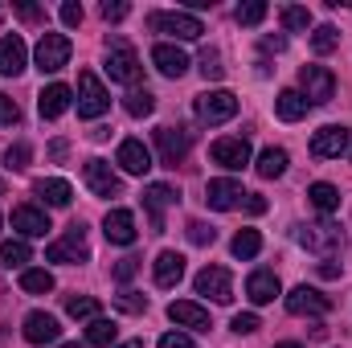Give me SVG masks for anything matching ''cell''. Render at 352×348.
I'll list each match as a JSON object with an SVG mask.
<instances>
[{"instance_id": "cell-57", "label": "cell", "mask_w": 352, "mask_h": 348, "mask_svg": "<svg viewBox=\"0 0 352 348\" xmlns=\"http://www.w3.org/2000/svg\"><path fill=\"white\" fill-rule=\"evenodd\" d=\"M58 348H87V345H58Z\"/></svg>"}, {"instance_id": "cell-2", "label": "cell", "mask_w": 352, "mask_h": 348, "mask_svg": "<svg viewBox=\"0 0 352 348\" xmlns=\"http://www.w3.org/2000/svg\"><path fill=\"white\" fill-rule=\"evenodd\" d=\"M74 94H78V98H74L78 119H98V115H107V107H111L107 87H102V83H98V74H90V70L78 74V90H74Z\"/></svg>"}, {"instance_id": "cell-40", "label": "cell", "mask_w": 352, "mask_h": 348, "mask_svg": "<svg viewBox=\"0 0 352 348\" xmlns=\"http://www.w3.org/2000/svg\"><path fill=\"white\" fill-rule=\"evenodd\" d=\"M115 307L127 312V316H140V312H148V295H140V291H119V295H115Z\"/></svg>"}, {"instance_id": "cell-48", "label": "cell", "mask_w": 352, "mask_h": 348, "mask_svg": "<svg viewBox=\"0 0 352 348\" xmlns=\"http://www.w3.org/2000/svg\"><path fill=\"white\" fill-rule=\"evenodd\" d=\"M82 17H87V12H82V4H78V0H66V4H62V21H66L70 29H74V25H82Z\"/></svg>"}, {"instance_id": "cell-18", "label": "cell", "mask_w": 352, "mask_h": 348, "mask_svg": "<svg viewBox=\"0 0 352 348\" xmlns=\"http://www.w3.org/2000/svg\"><path fill=\"white\" fill-rule=\"evenodd\" d=\"M21 332H25V340L29 345H54L58 336H62V328H58V320L50 316V312H29L25 316V324H21Z\"/></svg>"}, {"instance_id": "cell-12", "label": "cell", "mask_w": 352, "mask_h": 348, "mask_svg": "<svg viewBox=\"0 0 352 348\" xmlns=\"http://www.w3.org/2000/svg\"><path fill=\"white\" fill-rule=\"evenodd\" d=\"M287 312L291 316H328L332 312V299L324 295V291H316V287H295L291 295H287Z\"/></svg>"}, {"instance_id": "cell-54", "label": "cell", "mask_w": 352, "mask_h": 348, "mask_svg": "<svg viewBox=\"0 0 352 348\" xmlns=\"http://www.w3.org/2000/svg\"><path fill=\"white\" fill-rule=\"evenodd\" d=\"M50 156H54V160H62V156H66V140H58V144L50 148Z\"/></svg>"}, {"instance_id": "cell-34", "label": "cell", "mask_w": 352, "mask_h": 348, "mask_svg": "<svg viewBox=\"0 0 352 348\" xmlns=\"http://www.w3.org/2000/svg\"><path fill=\"white\" fill-rule=\"evenodd\" d=\"M29 259H33V250H29L25 238H8V242H0V262H4V266H25Z\"/></svg>"}, {"instance_id": "cell-10", "label": "cell", "mask_w": 352, "mask_h": 348, "mask_svg": "<svg viewBox=\"0 0 352 348\" xmlns=\"http://www.w3.org/2000/svg\"><path fill=\"white\" fill-rule=\"evenodd\" d=\"M192 287H197V295H209L213 303H230L234 299V279H230L226 266H205L192 279Z\"/></svg>"}, {"instance_id": "cell-43", "label": "cell", "mask_w": 352, "mask_h": 348, "mask_svg": "<svg viewBox=\"0 0 352 348\" xmlns=\"http://www.w3.org/2000/svg\"><path fill=\"white\" fill-rule=\"evenodd\" d=\"M184 234H188V242H192V246H213V242H217V230H213V226H205V221H188V230H184Z\"/></svg>"}, {"instance_id": "cell-27", "label": "cell", "mask_w": 352, "mask_h": 348, "mask_svg": "<svg viewBox=\"0 0 352 348\" xmlns=\"http://www.w3.org/2000/svg\"><path fill=\"white\" fill-rule=\"evenodd\" d=\"M33 193H37V197H41L45 205H54V209L70 205V197H74L70 180H62V176H45V180H37V184H33Z\"/></svg>"}, {"instance_id": "cell-19", "label": "cell", "mask_w": 352, "mask_h": 348, "mask_svg": "<svg viewBox=\"0 0 352 348\" xmlns=\"http://www.w3.org/2000/svg\"><path fill=\"white\" fill-rule=\"evenodd\" d=\"M115 164H119L127 176H144L148 168H152V152L144 148V140H123L119 152H115Z\"/></svg>"}, {"instance_id": "cell-22", "label": "cell", "mask_w": 352, "mask_h": 348, "mask_svg": "<svg viewBox=\"0 0 352 348\" xmlns=\"http://www.w3.org/2000/svg\"><path fill=\"white\" fill-rule=\"evenodd\" d=\"M74 107V90L66 87V83H50V87L37 94V111H41V119H58V115H66Z\"/></svg>"}, {"instance_id": "cell-25", "label": "cell", "mask_w": 352, "mask_h": 348, "mask_svg": "<svg viewBox=\"0 0 352 348\" xmlns=\"http://www.w3.org/2000/svg\"><path fill=\"white\" fill-rule=\"evenodd\" d=\"M283 287H278V274L274 270H254L250 279H246V299L254 303V307H263V303H274V295H278Z\"/></svg>"}, {"instance_id": "cell-4", "label": "cell", "mask_w": 352, "mask_h": 348, "mask_svg": "<svg viewBox=\"0 0 352 348\" xmlns=\"http://www.w3.org/2000/svg\"><path fill=\"white\" fill-rule=\"evenodd\" d=\"M148 25H152V33H168L176 41H197L205 33V25L192 12H152Z\"/></svg>"}, {"instance_id": "cell-38", "label": "cell", "mask_w": 352, "mask_h": 348, "mask_svg": "<svg viewBox=\"0 0 352 348\" xmlns=\"http://www.w3.org/2000/svg\"><path fill=\"white\" fill-rule=\"evenodd\" d=\"M336 45H340V29H336V25H320V29L311 33V50H316V54H332Z\"/></svg>"}, {"instance_id": "cell-14", "label": "cell", "mask_w": 352, "mask_h": 348, "mask_svg": "<svg viewBox=\"0 0 352 348\" xmlns=\"http://www.w3.org/2000/svg\"><path fill=\"white\" fill-rule=\"evenodd\" d=\"M82 176H87V188L94 197H119V188H123L115 168L107 160H98V156H90L87 164H82Z\"/></svg>"}, {"instance_id": "cell-26", "label": "cell", "mask_w": 352, "mask_h": 348, "mask_svg": "<svg viewBox=\"0 0 352 348\" xmlns=\"http://www.w3.org/2000/svg\"><path fill=\"white\" fill-rule=\"evenodd\" d=\"M152 279H156V287H176V283L184 279V254L160 250L156 262H152Z\"/></svg>"}, {"instance_id": "cell-42", "label": "cell", "mask_w": 352, "mask_h": 348, "mask_svg": "<svg viewBox=\"0 0 352 348\" xmlns=\"http://www.w3.org/2000/svg\"><path fill=\"white\" fill-rule=\"evenodd\" d=\"M201 74H205L209 83L226 78V66H221V54H217V50H205V54H201Z\"/></svg>"}, {"instance_id": "cell-7", "label": "cell", "mask_w": 352, "mask_h": 348, "mask_svg": "<svg viewBox=\"0 0 352 348\" xmlns=\"http://www.w3.org/2000/svg\"><path fill=\"white\" fill-rule=\"evenodd\" d=\"M45 259H50V262H66V266H74V262H87V259H90L87 226H82V221H74V226L66 230V238H58V242L45 250Z\"/></svg>"}, {"instance_id": "cell-41", "label": "cell", "mask_w": 352, "mask_h": 348, "mask_svg": "<svg viewBox=\"0 0 352 348\" xmlns=\"http://www.w3.org/2000/svg\"><path fill=\"white\" fill-rule=\"evenodd\" d=\"M263 17H266V4H263V0H246V4H238V25L254 29V25H263Z\"/></svg>"}, {"instance_id": "cell-9", "label": "cell", "mask_w": 352, "mask_h": 348, "mask_svg": "<svg viewBox=\"0 0 352 348\" xmlns=\"http://www.w3.org/2000/svg\"><path fill=\"white\" fill-rule=\"evenodd\" d=\"M299 94L307 98V107H320V102H328L332 94H336V78H332V70H324V66H303L299 70Z\"/></svg>"}, {"instance_id": "cell-53", "label": "cell", "mask_w": 352, "mask_h": 348, "mask_svg": "<svg viewBox=\"0 0 352 348\" xmlns=\"http://www.w3.org/2000/svg\"><path fill=\"white\" fill-rule=\"evenodd\" d=\"M320 274H324V279H336V274H340V266H336L332 259H324V266H320Z\"/></svg>"}, {"instance_id": "cell-56", "label": "cell", "mask_w": 352, "mask_h": 348, "mask_svg": "<svg viewBox=\"0 0 352 348\" xmlns=\"http://www.w3.org/2000/svg\"><path fill=\"white\" fill-rule=\"evenodd\" d=\"M274 348H303V345H295V340H283V345H274Z\"/></svg>"}, {"instance_id": "cell-30", "label": "cell", "mask_w": 352, "mask_h": 348, "mask_svg": "<svg viewBox=\"0 0 352 348\" xmlns=\"http://www.w3.org/2000/svg\"><path fill=\"white\" fill-rule=\"evenodd\" d=\"M287 164H291V156L283 148H266L263 156H258V164H254V173L263 176V180H274V176L287 173Z\"/></svg>"}, {"instance_id": "cell-20", "label": "cell", "mask_w": 352, "mask_h": 348, "mask_svg": "<svg viewBox=\"0 0 352 348\" xmlns=\"http://www.w3.org/2000/svg\"><path fill=\"white\" fill-rule=\"evenodd\" d=\"M12 230L25 234V238H45L54 226H50L45 209H37V205H16V209H12Z\"/></svg>"}, {"instance_id": "cell-15", "label": "cell", "mask_w": 352, "mask_h": 348, "mask_svg": "<svg viewBox=\"0 0 352 348\" xmlns=\"http://www.w3.org/2000/svg\"><path fill=\"white\" fill-rule=\"evenodd\" d=\"M176 193L173 184H148L144 188V209H148V221H152V234H164V209L176 205Z\"/></svg>"}, {"instance_id": "cell-45", "label": "cell", "mask_w": 352, "mask_h": 348, "mask_svg": "<svg viewBox=\"0 0 352 348\" xmlns=\"http://www.w3.org/2000/svg\"><path fill=\"white\" fill-rule=\"evenodd\" d=\"M98 12H102V21H123V17L131 12V4H127V0H102Z\"/></svg>"}, {"instance_id": "cell-1", "label": "cell", "mask_w": 352, "mask_h": 348, "mask_svg": "<svg viewBox=\"0 0 352 348\" xmlns=\"http://www.w3.org/2000/svg\"><path fill=\"white\" fill-rule=\"evenodd\" d=\"M295 242L307 250V254H320V259H332L344 250V230L336 221H311V226H295Z\"/></svg>"}, {"instance_id": "cell-16", "label": "cell", "mask_w": 352, "mask_h": 348, "mask_svg": "<svg viewBox=\"0 0 352 348\" xmlns=\"http://www.w3.org/2000/svg\"><path fill=\"white\" fill-rule=\"evenodd\" d=\"M168 320H173L176 328H192V332H209V328H213L209 312H205L201 303H192V299H176V303H168Z\"/></svg>"}, {"instance_id": "cell-39", "label": "cell", "mask_w": 352, "mask_h": 348, "mask_svg": "<svg viewBox=\"0 0 352 348\" xmlns=\"http://www.w3.org/2000/svg\"><path fill=\"white\" fill-rule=\"evenodd\" d=\"M29 160H33V148H29V144H12V148L4 152V168H8V173L29 168Z\"/></svg>"}, {"instance_id": "cell-21", "label": "cell", "mask_w": 352, "mask_h": 348, "mask_svg": "<svg viewBox=\"0 0 352 348\" xmlns=\"http://www.w3.org/2000/svg\"><path fill=\"white\" fill-rule=\"evenodd\" d=\"M102 234H107V242H115V246H131L135 234H140L131 209H111V213L102 217Z\"/></svg>"}, {"instance_id": "cell-47", "label": "cell", "mask_w": 352, "mask_h": 348, "mask_svg": "<svg viewBox=\"0 0 352 348\" xmlns=\"http://www.w3.org/2000/svg\"><path fill=\"white\" fill-rule=\"evenodd\" d=\"M16 119H21V107H16L8 94H0V127H12Z\"/></svg>"}, {"instance_id": "cell-51", "label": "cell", "mask_w": 352, "mask_h": 348, "mask_svg": "<svg viewBox=\"0 0 352 348\" xmlns=\"http://www.w3.org/2000/svg\"><path fill=\"white\" fill-rule=\"evenodd\" d=\"M16 17H21V21H41L45 12H41L37 4H16Z\"/></svg>"}, {"instance_id": "cell-58", "label": "cell", "mask_w": 352, "mask_h": 348, "mask_svg": "<svg viewBox=\"0 0 352 348\" xmlns=\"http://www.w3.org/2000/svg\"><path fill=\"white\" fill-rule=\"evenodd\" d=\"M0 193H4V180H0Z\"/></svg>"}, {"instance_id": "cell-36", "label": "cell", "mask_w": 352, "mask_h": 348, "mask_svg": "<svg viewBox=\"0 0 352 348\" xmlns=\"http://www.w3.org/2000/svg\"><path fill=\"white\" fill-rule=\"evenodd\" d=\"M21 291H29V295H50V291H54V274H50V270H21Z\"/></svg>"}, {"instance_id": "cell-5", "label": "cell", "mask_w": 352, "mask_h": 348, "mask_svg": "<svg viewBox=\"0 0 352 348\" xmlns=\"http://www.w3.org/2000/svg\"><path fill=\"white\" fill-rule=\"evenodd\" d=\"M70 54H74V45H70L66 33H41V41H37V70L41 74H58L70 62Z\"/></svg>"}, {"instance_id": "cell-55", "label": "cell", "mask_w": 352, "mask_h": 348, "mask_svg": "<svg viewBox=\"0 0 352 348\" xmlns=\"http://www.w3.org/2000/svg\"><path fill=\"white\" fill-rule=\"evenodd\" d=\"M119 348H144V340H127V345H119Z\"/></svg>"}, {"instance_id": "cell-17", "label": "cell", "mask_w": 352, "mask_h": 348, "mask_svg": "<svg viewBox=\"0 0 352 348\" xmlns=\"http://www.w3.org/2000/svg\"><path fill=\"white\" fill-rule=\"evenodd\" d=\"M209 156H213V164H221V168H246V164H250V144H246L242 135H230V140H217V144L209 148Z\"/></svg>"}, {"instance_id": "cell-3", "label": "cell", "mask_w": 352, "mask_h": 348, "mask_svg": "<svg viewBox=\"0 0 352 348\" xmlns=\"http://www.w3.org/2000/svg\"><path fill=\"white\" fill-rule=\"evenodd\" d=\"M107 74H111V83H123V87L135 90V83L144 78V66H140V58H135L131 45L111 41V50H107Z\"/></svg>"}, {"instance_id": "cell-11", "label": "cell", "mask_w": 352, "mask_h": 348, "mask_svg": "<svg viewBox=\"0 0 352 348\" xmlns=\"http://www.w3.org/2000/svg\"><path fill=\"white\" fill-rule=\"evenodd\" d=\"M242 197H246V188H242L238 180H230V176H217V180H209V184H205V205H209V209H217V213L238 209V205H242Z\"/></svg>"}, {"instance_id": "cell-13", "label": "cell", "mask_w": 352, "mask_h": 348, "mask_svg": "<svg viewBox=\"0 0 352 348\" xmlns=\"http://www.w3.org/2000/svg\"><path fill=\"white\" fill-rule=\"evenodd\" d=\"M352 131L344 123H328V127H320L316 135H311V156H320V160H332V156H340L344 148H349Z\"/></svg>"}, {"instance_id": "cell-28", "label": "cell", "mask_w": 352, "mask_h": 348, "mask_svg": "<svg viewBox=\"0 0 352 348\" xmlns=\"http://www.w3.org/2000/svg\"><path fill=\"white\" fill-rule=\"evenodd\" d=\"M274 111H278V119L295 123V119H303V115H307V98H303L299 90H278V98H274Z\"/></svg>"}, {"instance_id": "cell-23", "label": "cell", "mask_w": 352, "mask_h": 348, "mask_svg": "<svg viewBox=\"0 0 352 348\" xmlns=\"http://www.w3.org/2000/svg\"><path fill=\"white\" fill-rule=\"evenodd\" d=\"M25 62H29L25 41H21L16 33H4V37H0V74H4V78H16V74L25 70Z\"/></svg>"}, {"instance_id": "cell-37", "label": "cell", "mask_w": 352, "mask_h": 348, "mask_svg": "<svg viewBox=\"0 0 352 348\" xmlns=\"http://www.w3.org/2000/svg\"><path fill=\"white\" fill-rule=\"evenodd\" d=\"M66 316H74V320H94V316H98V299H94V295H66Z\"/></svg>"}, {"instance_id": "cell-29", "label": "cell", "mask_w": 352, "mask_h": 348, "mask_svg": "<svg viewBox=\"0 0 352 348\" xmlns=\"http://www.w3.org/2000/svg\"><path fill=\"white\" fill-rule=\"evenodd\" d=\"M307 201H311L320 213H336V209H340V188L328 184V180H316V184L307 188Z\"/></svg>"}, {"instance_id": "cell-46", "label": "cell", "mask_w": 352, "mask_h": 348, "mask_svg": "<svg viewBox=\"0 0 352 348\" xmlns=\"http://www.w3.org/2000/svg\"><path fill=\"white\" fill-rule=\"evenodd\" d=\"M135 270H140V259H135V254H127V259L115 262V279H119V283H131Z\"/></svg>"}, {"instance_id": "cell-33", "label": "cell", "mask_w": 352, "mask_h": 348, "mask_svg": "<svg viewBox=\"0 0 352 348\" xmlns=\"http://www.w3.org/2000/svg\"><path fill=\"white\" fill-rule=\"evenodd\" d=\"M115 336H119L115 320H102V316H94V320L87 324V345H94V348H111V345H115Z\"/></svg>"}, {"instance_id": "cell-44", "label": "cell", "mask_w": 352, "mask_h": 348, "mask_svg": "<svg viewBox=\"0 0 352 348\" xmlns=\"http://www.w3.org/2000/svg\"><path fill=\"white\" fill-rule=\"evenodd\" d=\"M230 328H234V332H238V336H250V332H258V328H263V324H258V316H254V312H238V316H234V324H230Z\"/></svg>"}, {"instance_id": "cell-49", "label": "cell", "mask_w": 352, "mask_h": 348, "mask_svg": "<svg viewBox=\"0 0 352 348\" xmlns=\"http://www.w3.org/2000/svg\"><path fill=\"white\" fill-rule=\"evenodd\" d=\"M242 205H246V213H254V217L266 213V197H258V193H246V197H242Z\"/></svg>"}, {"instance_id": "cell-52", "label": "cell", "mask_w": 352, "mask_h": 348, "mask_svg": "<svg viewBox=\"0 0 352 348\" xmlns=\"http://www.w3.org/2000/svg\"><path fill=\"white\" fill-rule=\"evenodd\" d=\"M263 50H274V54L287 50V37H263Z\"/></svg>"}, {"instance_id": "cell-35", "label": "cell", "mask_w": 352, "mask_h": 348, "mask_svg": "<svg viewBox=\"0 0 352 348\" xmlns=\"http://www.w3.org/2000/svg\"><path fill=\"white\" fill-rule=\"evenodd\" d=\"M283 29L287 33H307V25H311V12L303 8V4H283Z\"/></svg>"}, {"instance_id": "cell-50", "label": "cell", "mask_w": 352, "mask_h": 348, "mask_svg": "<svg viewBox=\"0 0 352 348\" xmlns=\"http://www.w3.org/2000/svg\"><path fill=\"white\" fill-rule=\"evenodd\" d=\"M160 348H192V340L184 332H168V336H160Z\"/></svg>"}, {"instance_id": "cell-24", "label": "cell", "mask_w": 352, "mask_h": 348, "mask_svg": "<svg viewBox=\"0 0 352 348\" xmlns=\"http://www.w3.org/2000/svg\"><path fill=\"white\" fill-rule=\"evenodd\" d=\"M152 66H156L164 78H184V74H188V54L176 50V45H168V41H160V45L152 50Z\"/></svg>"}, {"instance_id": "cell-8", "label": "cell", "mask_w": 352, "mask_h": 348, "mask_svg": "<svg viewBox=\"0 0 352 348\" xmlns=\"http://www.w3.org/2000/svg\"><path fill=\"white\" fill-rule=\"evenodd\" d=\"M156 152H160V164H184V156H188V144H192V131L188 127H156Z\"/></svg>"}, {"instance_id": "cell-6", "label": "cell", "mask_w": 352, "mask_h": 348, "mask_svg": "<svg viewBox=\"0 0 352 348\" xmlns=\"http://www.w3.org/2000/svg\"><path fill=\"white\" fill-rule=\"evenodd\" d=\"M234 115H238V94L234 90H209V94L197 98V119L209 123V127H217V123H226Z\"/></svg>"}, {"instance_id": "cell-32", "label": "cell", "mask_w": 352, "mask_h": 348, "mask_svg": "<svg viewBox=\"0 0 352 348\" xmlns=\"http://www.w3.org/2000/svg\"><path fill=\"white\" fill-rule=\"evenodd\" d=\"M123 111H127L131 119H148V115L156 111V94H152L148 87H144V90H140V87L127 90V98H123Z\"/></svg>"}, {"instance_id": "cell-31", "label": "cell", "mask_w": 352, "mask_h": 348, "mask_svg": "<svg viewBox=\"0 0 352 348\" xmlns=\"http://www.w3.org/2000/svg\"><path fill=\"white\" fill-rule=\"evenodd\" d=\"M230 250H234V259H258L263 254V234L258 230H238L234 234V242H230Z\"/></svg>"}]
</instances>
